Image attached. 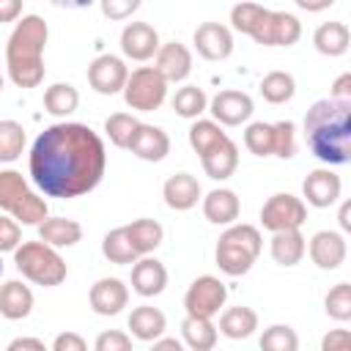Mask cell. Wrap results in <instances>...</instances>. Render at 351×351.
I'll list each match as a JSON object with an SVG mask.
<instances>
[{
  "instance_id": "6da1fadb",
  "label": "cell",
  "mask_w": 351,
  "mask_h": 351,
  "mask_svg": "<svg viewBox=\"0 0 351 351\" xmlns=\"http://www.w3.org/2000/svg\"><path fill=\"white\" fill-rule=\"evenodd\" d=\"M30 178L47 197H80L99 186L107 151L101 137L77 121L47 126L30 148Z\"/></svg>"
},
{
  "instance_id": "7a4b0ae2",
  "label": "cell",
  "mask_w": 351,
  "mask_h": 351,
  "mask_svg": "<svg viewBox=\"0 0 351 351\" xmlns=\"http://www.w3.org/2000/svg\"><path fill=\"white\" fill-rule=\"evenodd\" d=\"M304 137L315 159L346 165L351 159V104L321 99L304 115Z\"/></svg>"
},
{
  "instance_id": "3957f363",
  "label": "cell",
  "mask_w": 351,
  "mask_h": 351,
  "mask_svg": "<svg viewBox=\"0 0 351 351\" xmlns=\"http://www.w3.org/2000/svg\"><path fill=\"white\" fill-rule=\"evenodd\" d=\"M49 38V27L38 14L19 16L8 44H5V66L8 77L16 88H38L44 82V47Z\"/></svg>"
},
{
  "instance_id": "277c9868",
  "label": "cell",
  "mask_w": 351,
  "mask_h": 351,
  "mask_svg": "<svg viewBox=\"0 0 351 351\" xmlns=\"http://www.w3.org/2000/svg\"><path fill=\"white\" fill-rule=\"evenodd\" d=\"M261 247H263V239H261V230L255 225H230L219 241H217V266L219 271H225L228 277H241L252 269V263L258 261L261 255Z\"/></svg>"
},
{
  "instance_id": "5b68a950",
  "label": "cell",
  "mask_w": 351,
  "mask_h": 351,
  "mask_svg": "<svg viewBox=\"0 0 351 351\" xmlns=\"http://www.w3.org/2000/svg\"><path fill=\"white\" fill-rule=\"evenodd\" d=\"M14 263L19 269V274L36 285H44V288H55L66 280L69 269H66V261L60 258V252L55 247H49L47 241H22L16 250H14Z\"/></svg>"
},
{
  "instance_id": "8992f818",
  "label": "cell",
  "mask_w": 351,
  "mask_h": 351,
  "mask_svg": "<svg viewBox=\"0 0 351 351\" xmlns=\"http://www.w3.org/2000/svg\"><path fill=\"white\" fill-rule=\"evenodd\" d=\"M0 208L22 225H38L49 211L47 200L38 197L16 170H0Z\"/></svg>"
},
{
  "instance_id": "52a82bcc",
  "label": "cell",
  "mask_w": 351,
  "mask_h": 351,
  "mask_svg": "<svg viewBox=\"0 0 351 351\" xmlns=\"http://www.w3.org/2000/svg\"><path fill=\"white\" fill-rule=\"evenodd\" d=\"M121 93H123V101H126L129 110L154 112L167 99V80L154 66H140V69L129 71L126 85H123Z\"/></svg>"
},
{
  "instance_id": "ba28073f",
  "label": "cell",
  "mask_w": 351,
  "mask_h": 351,
  "mask_svg": "<svg viewBox=\"0 0 351 351\" xmlns=\"http://www.w3.org/2000/svg\"><path fill=\"white\" fill-rule=\"evenodd\" d=\"M250 38L263 47H291L302 38V22L288 11H269L263 8Z\"/></svg>"
},
{
  "instance_id": "9c48e42d",
  "label": "cell",
  "mask_w": 351,
  "mask_h": 351,
  "mask_svg": "<svg viewBox=\"0 0 351 351\" xmlns=\"http://www.w3.org/2000/svg\"><path fill=\"white\" fill-rule=\"evenodd\" d=\"M228 299V288L219 277L214 274H200L192 280V285L184 293V310L186 315H203V318H214L219 313V307Z\"/></svg>"
},
{
  "instance_id": "30bf717a",
  "label": "cell",
  "mask_w": 351,
  "mask_h": 351,
  "mask_svg": "<svg viewBox=\"0 0 351 351\" xmlns=\"http://www.w3.org/2000/svg\"><path fill=\"white\" fill-rule=\"evenodd\" d=\"M304 219H307V206L302 197H293L291 192L271 195L261 208V225L271 233L288 230V228H302Z\"/></svg>"
},
{
  "instance_id": "8fae6325",
  "label": "cell",
  "mask_w": 351,
  "mask_h": 351,
  "mask_svg": "<svg viewBox=\"0 0 351 351\" xmlns=\"http://www.w3.org/2000/svg\"><path fill=\"white\" fill-rule=\"evenodd\" d=\"M126 77H129V69H126L123 58L110 55V52L93 58L90 66H88V85H90L96 93H101V96H115V93H121L123 85H126Z\"/></svg>"
},
{
  "instance_id": "7c38bea8",
  "label": "cell",
  "mask_w": 351,
  "mask_h": 351,
  "mask_svg": "<svg viewBox=\"0 0 351 351\" xmlns=\"http://www.w3.org/2000/svg\"><path fill=\"white\" fill-rule=\"evenodd\" d=\"M208 112L214 115V121L219 126H241L250 121V115L255 112V104L247 93L241 90H219L211 101H208Z\"/></svg>"
},
{
  "instance_id": "4fadbf2b",
  "label": "cell",
  "mask_w": 351,
  "mask_h": 351,
  "mask_svg": "<svg viewBox=\"0 0 351 351\" xmlns=\"http://www.w3.org/2000/svg\"><path fill=\"white\" fill-rule=\"evenodd\" d=\"M192 44H195L200 58H206V60H225L233 52V33H230L228 25L203 22V25L195 27Z\"/></svg>"
},
{
  "instance_id": "5bb4252c",
  "label": "cell",
  "mask_w": 351,
  "mask_h": 351,
  "mask_svg": "<svg viewBox=\"0 0 351 351\" xmlns=\"http://www.w3.org/2000/svg\"><path fill=\"white\" fill-rule=\"evenodd\" d=\"M159 33L154 25L148 22H129L123 30H121V52L129 58V60H151L159 49Z\"/></svg>"
},
{
  "instance_id": "9a60e30c",
  "label": "cell",
  "mask_w": 351,
  "mask_h": 351,
  "mask_svg": "<svg viewBox=\"0 0 351 351\" xmlns=\"http://www.w3.org/2000/svg\"><path fill=\"white\" fill-rule=\"evenodd\" d=\"M340 192H343V181H340V176H337L335 170H329V167L313 170V173L304 178V184H302L304 200H307L310 206H315V208H329V206H335V203L340 200Z\"/></svg>"
},
{
  "instance_id": "2e32d148",
  "label": "cell",
  "mask_w": 351,
  "mask_h": 351,
  "mask_svg": "<svg viewBox=\"0 0 351 351\" xmlns=\"http://www.w3.org/2000/svg\"><path fill=\"white\" fill-rule=\"evenodd\" d=\"M346 252H348L346 236L337 233V230H318V233H313V239H310V258H313V263H315L318 269H324V271L340 269V266L346 263Z\"/></svg>"
},
{
  "instance_id": "e0dca14e",
  "label": "cell",
  "mask_w": 351,
  "mask_h": 351,
  "mask_svg": "<svg viewBox=\"0 0 351 351\" xmlns=\"http://www.w3.org/2000/svg\"><path fill=\"white\" fill-rule=\"evenodd\" d=\"M129 304V288L118 277H101L90 285V307L96 315H118Z\"/></svg>"
},
{
  "instance_id": "ac0fdd59",
  "label": "cell",
  "mask_w": 351,
  "mask_h": 351,
  "mask_svg": "<svg viewBox=\"0 0 351 351\" xmlns=\"http://www.w3.org/2000/svg\"><path fill=\"white\" fill-rule=\"evenodd\" d=\"M156 71L167 80V82H181L189 77L192 71V52L186 44L181 41H167V44H159L156 49Z\"/></svg>"
},
{
  "instance_id": "d6986e66",
  "label": "cell",
  "mask_w": 351,
  "mask_h": 351,
  "mask_svg": "<svg viewBox=\"0 0 351 351\" xmlns=\"http://www.w3.org/2000/svg\"><path fill=\"white\" fill-rule=\"evenodd\" d=\"M167 285V269L162 261L151 258V255H140L132 263V291L140 296H159Z\"/></svg>"
},
{
  "instance_id": "ffe728a7",
  "label": "cell",
  "mask_w": 351,
  "mask_h": 351,
  "mask_svg": "<svg viewBox=\"0 0 351 351\" xmlns=\"http://www.w3.org/2000/svg\"><path fill=\"white\" fill-rule=\"evenodd\" d=\"M129 151L143 159V162H162L167 154H170V137L162 126H154V123H140L134 137H132V145Z\"/></svg>"
},
{
  "instance_id": "44dd1931",
  "label": "cell",
  "mask_w": 351,
  "mask_h": 351,
  "mask_svg": "<svg viewBox=\"0 0 351 351\" xmlns=\"http://www.w3.org/2000/svg\"><path fill=\"white\" fill-rule=\"evenodd\" d=\"M203 189H200V181L192 176V173H176L165 181L162 186V197L167 203V208L173 211H189L197 206Z\"/></svg>"
},
{
  "instance_id": "7402d4cb",
  "label": "cell",
  "mask_w": 351,
  "mask_h": 351,
  "mask_svg": "<svg viewBox=\"0 0 351 351\" xmlns=\"http://www.w3.org/2000/svg\"><path fill=\"white\" fill-rule=\"evenodd\" d=\"M200 162H203V170L208 178L225 181L239 167V145L230 137H222L217 145H211L206 154H200Z\"/></svg>"
},
{
  "instance_id": "603a6c76",
  "label": "cell",
  "mask_w": 351,
  "mask_h": 351,
  "mask_svg": "<svg viewBox=\"0 0 351 351\" xmlns=\"http://www.w3.org/2000/svg\"><path fill=\"white\" fill-rule=\"evenodd\" d=\"M203 214L211 225H233L241 214V200L233 189H211L203 197Z\"/></svg>"
},
{
  "instance_id": "cb8c5ba5",
  "label": "cell",
  "mask_w": 351,
  "mask_h": 351,
  "mask_svg": "<svg viewBox=\"0 0 351 351\" xmlns=\"http://www.w3.org/2000/svg\"><path fill=\"white\" fill-rule=\"evenodd\" d=\"M33 313V291L22 280H8L0 285V315L8 321H22Z\"/></svg>"
},
{
  "instance_id": "d4e9b609",
  "label": "cell",
  "mask_w": 351,
  "mask_h": 351,
  "mask_svg": "<svg viewBox=\"0 0 351 351\" xmlns=\"http://www.w3.org/2000/svg\"><path fill=\"white\" fill-rule=\"evenodd\" d=\"M38 239L47 241L49 247L60 250V247H74L77 241H82V225L77 219H66V217H44L38 225Z\"/></svg>"
},
{
  "instance_id": "484cf974",
  "label": "cell",
  "mask_w": 351,
  "mask_h": 351,
  "mask_svg": "<svg viewBox=\"0 0 351 351\" xmlns=\"http://www.w3.org/2000/svg\"><path fill=\"white\" fill-rule=\"evenodd\" d=\"M126 326L132 329V335H134L137 340L151 343V340H156L159 335H165L167 318H165L162 310H156V307H151V304H140V307H134V310L129 313Z\"/></svg>"
},
{
  "instance_id": "4316f807",
  "label": "cell",
  "mask_w": 351,
  "mask_h": 351,
  "mask_svg": "<svg viewBox=\"0 0 351 351\" xmlns=\"http://www.w3.org/2000/svg\"><path fill=\"white\" fill-rule=\"evenodd\" d=\"M307 241L302 236L299 228H288V230H274L271 233V258L280 266H296L304 258Z\"/></svg>"
},
{
  "instance_id": "83f0119b",
  "label": "cell",
  "mask_w": 351,
  "mask_h": 351,
  "mask_svg": "<svg viewBox=\"0 0 351 351\" xmlns=\"http://www.w3.org/2000/svg\"><path fill=\"white\" fill-rule=\"evenodd\" d=\"M348 41H351V33H348L346 22H324V25H318L315 33H313L315 49H318L321 55H326V58H340V55H346Z\"/></svg>"
},
{
  "instance_id": "f1b7e54d",
  "label": "cell",
  "mask_w": 351,
  "mask_h": 351,
  "mask_svg": "<svg viewBox=\"0 0 351 351\" xmlns=\"http://www.w3.org/2000/svg\"><path fill=\"white\" fill-rule=\"evenodd\" d=\"M255 329H258V313L252 307L236 304L219 315V332L230 340H247Z\"/></svg>"
},
{
  "instance_id": "f546056e",
  "label": "cell",
  "mask_w": 351,
  "mask_h": 351,
  "mask_svg": "<svg viewBox=\"0 0 351 351\" xmlns=\"http://www.w3.org/2000/svg\"><path fill=\"white\" fill-rule=\"evenodd\" d=\"M123 228H126V236H129V241H132L137 255H151L165 239L162 225L156 219H148V217L134 219L132 225H123Z\"/></svg>"
},
{
  "instance_id": "4dcf8cb0",
  "label": "cell",
  "mask_w": 351,
  "mask_h": 351,
  "mask_svg": "<svg viewBox=\"0 0 351 351\" xmlns=\"http://www.w3.org/2000/svg\"><path fill=\"white\" fill-rule=\"evenodd\" d=\"M181 335L192 351H211L217 346V326L203 315H186L181 321Z\"/></svg>"
},
{
  "instance_id": "1f68e13d",
  "label": "cell",
  "mask_w": 351,
  "mask_h": 351,
  "mask_svg": "<svg viewBox=\"0 0 351 351\" xmlns=\"http://www.w3.org/2000/svg\"><path fill=\"white\" fill-rule=\"evenodd\" d=\"M101 255H104L110 263H115V266H129V263H134V261L140 258V255L134 252V247H132V241H129L123 225L104 233V239H101Z\"/></svg>"
},
{
  "instance_id": "d6a6232c",
  "label": "cell",
  "mask_w": 351,
  "mask_h": 351,
  "mask_svg": "<svg viewBox=\"0 0 351 351\" xmlns=\"http://www.w3.org/2000/svg\"><path fill=\"white\" fill-rule=\"evenodd\" d=\"M44 107L55 118H66L80 107V93L71 82H55L44 90Z\"/></svg>"
},
{
  "instance_id": "836d02e7",
  "label": "cell",
  "mask_w": 351,
  "mask_h": 351,
  "mask_svg": "<svg viewBox=\"0 0 351 351\" xmlns=\"http://www.w3.org/2000/svg\"><path fill=\"white\" fill-rule=\"evenodd\" d=\"M170 104H173L176 115L195 121V118H200V115L208 110V96H206V90L197 88V85H184V88L176 90V96H173Z\"/></svg>"
},
{
  "instance_id": "e575fe53",
  "label": "cell",
  "mask_w": 351,
  "mask_h": 351,
  "mask_svg": "<svg viewBox=\"0 0 351 351\" xmlns=\"http://www.w3.org/2000/svg\"><path fill=\"white\" fill-rule=\"evenodd\" d=\"M293 93H296V80L288 71H269L261 80V96L269 104H285L293 99Z\"/></svg>"
},
{
  "instance_id": "d590c367",
  "label": "cell",
  "mask_w": 351,
  "mask_h": 351,
  "mask_svg": "<svg viewBox=\"0 0 351 351\" xmlns=\"http://www.w3.org/2000/svg\"><path fill=\"white\" fill-rule=\"evenodd\" d=\"M137 126H140V121H137L134 115H129V112H112V115L104 121V132H107L110 143H112L115 148H126V151H129V145H132V137H134Z\"/></svg>"
},
{
  "instance_id": "8d00e7d4",
  "label": "cell",
  "mask_w": 351,
  "mask_h": 351,
  "mask_svg": "<svg viewBox=\"0 0 351 351\" xmlns=\"http://www.w3.org/2000/svg\"><path fill=\"white\" fill-rule=\"evenodd\" d=\"M222 137H228V134L222 132V126H219L217 121L195 118V123L189 126V145H192V151H195L197 156L206 154L211 145H217Z\"/></svg>"
},
{
  "instance_id": "74e56055",
  "label": "cell",
  "mask_w": 351,
  "mask_h": 351,
  "mask_svg": "<svg viewBox=\"0 0 351 351\" xmlns=\"http://www.w3.org/2000/svg\"><path fill=\"white\" fill-rule=\"evenodd\" d=\"M25 126L16 121H0V162H14L25 148Z\"/></svg>"
},
{
  "instance_id": "f35d334b",
  "label": "cell",
  "mask_w": 351,
  "mask_h": 351,
  "mask_svg": "<svg viewBox=\"0 0 351 351\" xmlns=\"http://www.w3.org/2000/svg\"><path fill=\"white\" fill-rule=\"evenodd\" d=\"M244 145L255 156H271V151H274V129H271V123H263V121L250 123L244 129Z\"/></svg>"
},
{
  "instance_id": "ab89813d",
  "label": "cell",
  "mask_w": 351,
  "mask_h": 351,
  "mask_svg": "<svg viewBox=\"0 0 351 351\" xmlns=\"http://www.w3.org/2000/svg\"><path fill=\"white\" fill-rule=\"evenodd\" d=\"M261 348L263 351H296L299 348V337L288 324H271L261 335Z\"/></svg>"
},
{
  "instance_id": "60d3db41",
  "label": "cell",
  "mask_w": 351,
  "mask_h": 351,
  "mask_svg": "<svg viewBox=\"0 0 351 351\" xmlns=\"http://www.w3.org/2000/svg\"><path fill=\"white\" fill-rule=\"evenodd\" d=\"M324 310L335 321H348L351 318V285L337 282L335 288H329V293L324 299Z\"/></svg>"
},
{
  "instance_id": "b9f144b4",
  "label": "cell",
  "mask_w": 351,
  "mask_h": 351,
  "mask_svg": "<svg viewBox=\"0 0 351 351\" xmlns=\"http://www.w3.org/2000/svg\"><path fill=\"white\" fill-rule=\"evenodd\" d=\"M261 11H263V5H261V3H250V0L236 3V5L230 8V25H233V30H239V33L250 36V30L255 27V22H258Z\"/></svg>"
},
{
  "instance_id": "7bdbcfd3",
  "label": "cell",
  "mask_w": 351,
  "mask_h": 351,
  "mask_svg": "<svg viewBox=\"0 0 351 351\" xmlns=\"http://www.w3.org/2000/svg\"><path fill=\"white\" fill-rule=\"evenodd\" d=\"M271 129H274V151H271V156L291 159L296 154V126L291 121H277V123H271Z\"/></svg>"
},
{
  "instance_id": "ee69618b",
  "label": "cell",
  "mask_w": 351,
  "mask_h": 351,
  "mask_svg": "<svg viewBox=\"0 0 351 351\" xmlns=\"http://www.w3.org/2000/svg\"><path fill=\"white\" fill-rule=\"evenodd\" d=\"M22 244V228L14 217H0V255L14 252Z\"/></svg>"
},
{
  "instance_id": "f6af8a7d",
  "label": "cell",
  "mask_w": 351,
  "mask_h": 351,
  "mask_svg": "<svg viewBox=\"0 0 351 351\" xmlns=\"http://www.w3.org/2000/svg\"><path fill=\"white\" fill-rule=\"evenodd\" d=\"M99 5H101V14L107 19L121 22V19H129L143 5V0H99Z\"/></svg>"
},
{
  "instance_id": "bcb514c9",
  "label": "cell",
  "mask_w": 351,
  "mask_h": 351,
  "mask_svg": "<svg viewBox=\"0 0 351 351\" xmlns=\"http://www.w3.org/2000/svg\"><path fill=\"white\" fill-rule=\"evenodd\" d=\"M96 351H129L132 348V337L126 332H118V329H110V332H101L93 343Z\"/></svg>"
},
{
  "instance_id": "7dc6e473",
  "label": "cell",
  "mask_w": 351,
  "mask_h": 351,
  "mask_svg": "<svg viewBox=\"0 0 351 351\" xmlns=\"http://www.w3.org/2000/svg\"><path fill=\"white\" fill-rule=\"evenodd\" d=\"M321 348L324 351H348L351 348V335L346 329H335L321 340Z\"/></svg>"
},
{
  "instance_id": "c3c4849f",
  "label": "cell",
  "mask_w": 351,
  "mask_h": 351,
  "mask_svg": "<svg viewBox=\"0 0 351 351\" xmlns=\"http://www.w3.org/2000/svg\"><path fill=\"white\" fill-rule=\"evenodd\" d=\"M52 348L55 351H85V340L80 335H74V332H63V335H58L52 340Z\"/></svg>"
},
{
  "instance_id": "681fc988",
  "label": "cell",
  "mask_w": 351,
  "mask_h": 351,
  "mask_svg": "<svg viewBox=\"0 0 351 351\" xmlns=\"http://www.w3.org/2000/svg\"><path fill=\"white\" fill-rule=\"evenodd\" d=\"M329 99L351 104V74H348V71H346V74H340V77L332 82V96H329Z\"/></svg>"
},
{
  "instance_id": "f907efd6",
  "label": "cell",
  "mask_w": 351,
  "mask_h": 351,
  "mask_svg": "<svg viewBox=\"0 0 351 351\" xmlns=\"http://www.w3.org/2000/svg\"><path fill=\"white\" fill-rule=\"evenodd\" d=\"M25 0H0V22H16L22 16Z\"/></svg>"
},
{
  "instance_id": "816d5d0a",
  "label": "cell",
  "mask_w": 351,
  "mask_h": 351,
  "mask_svg": "<svg viewBox=\"0 0 351 351\" xmlns=\"http://www.w3.org/2000/svg\"><path fill=\"white\" fill-rule=\"evenodd\" d=\"M19 348H30V351H44V340L38 337H16L8 343V351H19Z\"/></svg>"
},
{
  "instance_id": "f5cc1de1",
  "label": "cell",
  "mask_w": 351,
  "mask_h": 351,
  "mask_svg": "<svg viewBox=\"0 0 351 351\" xmlns=\"http://www.w3.org/2000/svg\"><path fill=\"white\" fill-rule=\"evenodd\" d=\"M154 343V348L156 351H181V340H176V337H156V340H151Z\"/></svg>"
},
{
  "instance_id": "db71d44e",
  "label": "cell",
  "mask_w": 351,
  "mask_h": 351,
  "mask_svg": "<svg viewBox=\"0 0 351 351\" xmlns=\"http://www.w3.org/2000/svg\"><path fill=\"white\" fill-rule=\"evenodd\" d=\"M335 0H296V5L302 8V11H310V14H315V11H324V8H329Z\"/></svg>"
},
{
  "instance_id": "11a10c76",
  "label": "cell",
  "mask_w": 351,
  "mask_h": 351,
  "mask_svg": "<svg viewBox=\"0 0 351 351\" xmlns=\"http://www.w3.org/2000/svg\"><path fill=\"white\" fill-rule=\"evenodd\" d=\"M52 5H60V8H88L93 0H49Z\"/></svg>"
},
{
  "instance_id": "9f6ffc18",
  "label": "cell",
  "mask_w": 351,
  "mask_h": 351,
  "mask_svg": "<svg viewBox=\"0 0 351 351\" xmlns=\"http://www.w3.org/2000/svg\"><path fill=\"white\" fill-rule=\"evenodd\" d=\"M348 214H351V206L343 203V206H340V228H343V230H351V219H348Z\"/></svg>"
},
{
  "instance_id": "6f0895ef",
  "label": "cell",
  "mask_w": 351,
  "mask_h": 351,
  "mask_svg": "<svg viewBox=\"0 0 351 351\" xmlns=\"http://www.w3.org/2000/svg\"><path fill=\"white\" fill-rule=\"evenodd\" d=\"M3 85H5V80H3V74H0V93H3Z\"/></svg>"
},
{
  "instance_id": "680465c9",
  "label": "cell",
  "mask_w": 351,
  "mask_h": 351,
  "mask_svg": "<svg viewBox=\"0 0 351 351\" xmlns=\"http://www.w3.org/2000/svg\"><path fill=\"white\" fill-rule=\"evenodd\" d=\"M0 274H3V258H0Z\"/></svg>"
}]
</instances>
